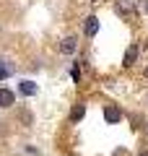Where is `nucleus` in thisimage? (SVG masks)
Wrapping results in <instances>:
<instances>
[{
	"instance_id": "f257e3e1",
	"label": "nucleus",
	"mask_w": 148,
	"mask_h": 156,
	"mask_svg": "<svg viewBox=\"0 0 148 156\" xmlns=\"http://www.w3.org/2000/svg\"><path fill=\"white\" fill-rule=\"evenodd\" d=\"M76 50H78V39L73 37V34H70V37H65V39L60 42V52H62V55H73Z\"/></svg>"
},
{
	"instance_id": "f03ea898",
	"label": "nucleus",
	"mask_w": 148,
	"mask_h": 156,
	"mask_svg": "<svg viewBox=\"0 0 148 156\" xmlns=\"http://www.w3.org/2000/svg\"><path fill=\"white\" fill-rule=\"evenodd\" d=\"M13 104H16V94L11 89H0V109H8Z\"/></svg>"
},
{
	"instance_id": "7ed1b4c3",
	"label": "nucleus",
	"mask_w": 148,
	"mask_h": 156,
	"mask_svg": "<svg viewBox=\"0 0 148 156\" xmlns=\"http://www.w3.org/2000/svg\"><path fill=\"white\" fill-rule=\"evenodd\" d=\"M83 31H86V37H93V34L99 31V18L96 16H88L86 23H83Z\"/></svg>"
},
{
	"instance_id": "20e7f679",
	"label": "nucleus",
	"mask_w": 148,
	"mask_h": 156,
	"mask_svg": "<svg viewBox=\"0 0 148 156\" xmlns=\"http://www.w3.org/2000/svg\"><path fill=\"white\" fill-rule=\"evenodd\" d=\"M104 120H107V122H120L122 112L117 109V107H107V109H104Z\"/></svg>"
},
{
	"instance_id": "39448f33",
	"label": "nucleus",
	"mask_w": 148,
	"mask_h": 156,
	"mask_svg": "<svg viewBox=\"0 0 148 156\" xmlns=\"http://www.w3.org/2000/svg\"><path fill=\"white\" fill-rule=\"evenodd\" d=\"M135 57H138V47L132 44V47H127L125 57H122V65H125V68H132V62H135Z\"/></svg>"
},
{
	"instance_id": "423d86ee",
	"label": "nucleus",
	"mask_w": 148,
	"mask_h": 156,
	"mask_svg": "<svg viewBox=\"0 0 148 156\" xmlns=\"http://www.w3.org/2000/svg\"><path fill=\"white\" fill-rule=\"evenodd\" d=\"M18 91L26 94V96H34V94H37V83H31V81H21V83H18Z\"/></svg>"
},
{
	"instance_id": "0eeeda50",
	"label": "nucleus",
	"mask_w": 148,
	"mask_h": 156,
	"mask_svg": "<svg viewBox=\"0 0 148 156\" xmlns=\"http://www.w3.org/2000/svg\"><path fill=\"white\" fill-rule=\"evenodd\" d=\"M117 13H120V16H125V18H130V16H135V8L125 5V3H117Z\"/></svg>"
},
{
	"instance_id": "6e6552de",
	"label": "nucleus",
	"mask_w": 148,
	"mask_h": 156,
	"mask_svg": "<svg viewBox=\"0 0 148 156\" xmlns=\"http://www.w3.org/2000/svg\"><path fill=\"white\" fill-rule=\"evenodd\" d=\"M83 112H86V109H83V104H78L76 109H73V115H70V120H76V122H78V120H81V117H83Z\"/></svg>"
},
{
	"instance_id": "1a4fd4ad",
	"label": "nucleus",
	"mask_w": 148,
	"mask_h": 156,
	"mask_svg": "<svg viewBox=\"0 0 148 156\" xmlns=\"http://www.w3.org/2000/svg\"><path fill=\"white\" fill-rule=\"evenodd\" d=\"M3 78H8V68L5 65H0V81H3Z\"/></svg>"
},
{
	"instance_id": "9d476101",
	"label": "nucleus",
	"mask_w": 148,
	"mask_h": 156,
	"mask_svg": "<svg viewBox=\"0 0 148 156\" xmlns=\"http://www.w3.org/2000/svg\"><path fill=\"white\" fill-rule=\"evenodd\" d=\"M143 73H146V78H148V65H146V70H143Z\"/></svg>"
},
{
	"instance_id": "9b49d317",
	"label": "nucleus",
	"mask_w": 148,
	"mask_h": 156,
	"mask_svg": "<svg viewBox=\"0 0 148 156\" xmlns=\"http://www.w3.org/2000/svg\"><path fill=\"white\" fill-rule=\"evenodd\" d=\"M140 156H148V151H143V154H140Z\"/></svg>"
},
{
	"instance_id": "f8f14e48",
	"label": "nucleus",
	"mask_w": 148,
	"mask_h": 156,
	"mask_svg": "<svg viewBox=\"0 0 148 156\" xmlns=\"http://www.w3.org/2000/svg\"><path fill=\"white\" fill-rule=\"evenodd\" d=\"M146 13H148V0H146Z\"/></svg>"
}]
</instances>
